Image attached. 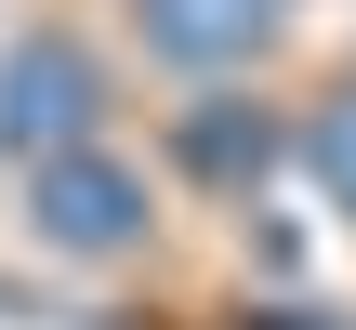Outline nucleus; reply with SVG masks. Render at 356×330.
Returning a JSON list of instances; mask_svg holds the SVG:
<instances>
[{
	"label": "nucleus",
	"mask_w": 356,
	"mask_h": 330,
	"mask_svg": "<svg viewBox=\"0 0 356 330\" xmlns=\"http://www.w3.org/2000/svg\"><path fill=\"white\" fill-rule=\"evenodd\" d=\"M26 212H40V238L53 251H132L145 238V172L132 159H106V146H53L40 172H26Z\"/></svg>",
	"instance_id": "nucleus-1"
},
{
	"label": "nucleus",
	"mask_w": 356,
	"mask_h": 330,
	"mask_svg": "<svg viewBox=\"0 0 356 330\" xmlns=\"http://www.w3.org/2000/svg\"><path fill=\"white\" fill-rule=\"evenodd\" d=\"M0 132H13L26 159H53V146H92V66H79L66 40H26V53L0 66Z\"/></svg>",
	"instance_id": "nucleus-2"
},
{
	"label": "nucleus",
	"mask_w": 356,
	"mask_h": 330,
	"mask_svg": "<svg viewBox=\"0 0 356 330\" xmlns=\"http://www.w3.org/2000/svg\"><path fill=\"white\" fill-rule=\"evenodd\" d=\"M132 13H145V40H159L172 66H238V53L277 40L291 0H132Z\"/></svg>",
	"instance_id": "nucleus-3"
},
{
	"label": "nucleus",
	"mask_w": 356,
	"mask_h": 330,
	"mask_svg": "<svg viewBox=\"0 0 356 330\" xmlns=\"http://www.w3.org/2000/svg\"><path fill=\"white\" fill-rule=\"evenodd\" d=\"M317 185L356 212V93H343V106H317Z\"/></svg>",
	"instance_id": "nucleus-4"
},
{
	"label": "nucleus",
	"mask_w": 356,
	"mask_h": 330,
	"mask_svg": "<svg viewBox=\"0 0 356 330\" xmlns=\"http://www.w3.org/2000/svg\"><path fill=\"white\" fill-rule=\"evenodd\" d=\"M185 146H198V172H264V119H251V132H238V119H198Z\"/></svg>",
	"instance_id": "nucleus-5"
}]
</instances>
